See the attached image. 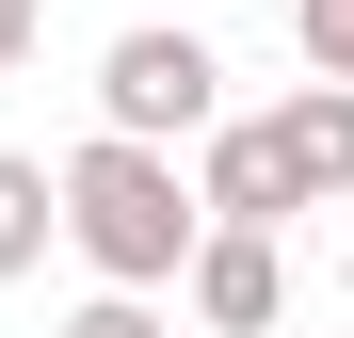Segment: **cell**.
Here are the masks:
<instances>
[{"instance_id":"obj_8","label":"cell","mask_w":354,"mask_h":338,"mask_svg":"<svg viewBox=\"0 0 354 338\" xmlns=\"http://www.w3.org/2000/svg\"><path fill=\"white\" fill-rule=\"evenodd\" d=\"M65 338H177V322H161V306H145V290H97V306H81V322H65Z\"/></svg>"},{"instance_id":"obj_2","label":"cell","mask_w":354,"mask_h":338,"mask_svg":"<svg viewBox=\"0 0 354 338\" xmlns=\"http://www.w3.org/2000/svg\"><path fill=\"white\" fill-rule=\"evenodd\" d=\"M209 81H225V65H209L194 32H113V65H97V113H113L129 145H194L209 113H225Z\"/></svg>"},{"instance_id":"obj_7","label":"cell","mask_w":354,"mask_h":338,"mask_svg":"<svg viewBox=\"0 0 354 338\" xmlns=\"http://www.w3.org/2000/svg\"><path fill=\"white\" fill-rule=\"evenodd\" d=\"M306 81H354V0H306Z\"/></svg>"},{"instance_id":"obj_9","label":"cell","mask_w":354,"mask_h":338,"mask_svg":"<svg viewBox=\"0 0 354 338\" xmlns=\"http://www.w3.org/2000/svg\"><path fill=\"white\" fill-rule=\"evenodd\" d=\"M32 32H48V0H0V81L32 65Z\"/></svg>"},{"instance_id":"obj_6","label":"cell","mask_w":354,"mask_h":338,"mask_svg":"<svg viewBox=\"0 0 354 338\" xmlns=\"http://www.w3.org/2000/svg\"><path fill=\"white\" fill-rule=\"evenodd\" d=\"M48 242H65V178H48V161H17V145H0V274H32Z\"/></svg>"},{"instance_id":"obj_4","label":"cell","mask_w":354,"mask_h":338,"mask_svg":"<svg viewBox=\"0 0 354 338\" xmlns=\"http://www.w3.org/2000/svg\"><path fill=\"white\" fill-rule=\"evenodd\" d=\"M194 194H209V225H290V209H306V178H290V145H274V113H242V129L209 113Z\"/></svg>"},{"instance_id":"obj_1","label":"cell","mask_w":354,"mask_h":338,"mask_svg":"<svg viewBox=\"0 0 354 338\" xmlns=\"http://www.w3.org/2000/svg\"><path fill=\"white\" fill-rule=\"evenodd\" d=\"M65 242L97 258V290H177L209 242V194L177 178V145H129V129H97L65 161Z\"/></svg>"},{"instance_id":"obj_3","label":"cell","mask_w":354,"mask_h":338,"mask_svg":"<svg viewBox=\"0 0 354 338\" xmlns=\"http://www.w3.org/2000/svg\"><path fill=\"white\" fill-rule=\"evenodd\" d=\"M177 290H194V322H209V338H274V306H290V258H274V225H209Z\"/></svg>"},{"instance_id":"obj_5","label":"cell","mask_w":354,"mask_h":338,"mask_svg":"<svg viewBox=\"0 0 354 338\" xmlns=\"http://www.w3.org/2000/svg\"><path fill=\"white\" fill-rule=\"evenodd\" d=\"M274 145H290V178H306V209H322V194H354V81L274 97Z\"/></svg>"}]
</instances>
